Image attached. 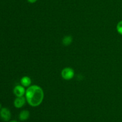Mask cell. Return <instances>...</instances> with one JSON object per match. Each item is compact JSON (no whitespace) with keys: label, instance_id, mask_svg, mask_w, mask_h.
<instances>
[{"label":"cell","instance_id":"6da1fadb","mask_svg":"<svg viewBox=\"0 0 122 122\" xmlns=\"http://www.w3.org/2000/svg\"><path fill=\"white\" fill-rule=\"evenodd\" d=\"M25 94L28 104L33 107L40 105L44 100V91L41 87L37 85H32L28 87Z\"/></svg>","mask_w":122,"mask_h":122},{"label":"cell","instance_id":"7a4b0ae2","mask_svg":"<svg viewBox=\"0 0 122 122\" xmlns=\"http://www.w3.org/2000/svg\"><path fill=\"white\" fill-rule=\"evenodd\" d=\"M62 78L66 80H70L75 76V71L72 68L70 67H66L61 71V73Z\"/></svg>","mask_w":122,"mask_h":122},{"label":"cell","instance_id":"3957f363","mask_svg":"<svg viewBox=\"0 0 122 122\" xmlns=\"http://www.w3.org/2000/svg\"><path fill=\"white\" fill-rule=\"evenodd\" d=\"M0 117L4 122H8L11 117V113L10 110L7 108H2L0 110Z\"/></svg>","mask_w":122,"mask_h":122},{"label":"cell","instance_id":"277c9868","mask_svg":"<svg viewBox=\"0 0 122 122\" xmlns=\"http://www.w3.org/2000/svg\"><path fill=\"white\" fill-rule=\"evenodd\" d=\"M13 93L17 97L23 96L24 94L26 93L25 87H23L22 85L15 86L13 89Z\"/></svg>","mask_w":122,"mask_h":122},{"label":"cell","instance_id":"5b68a950","mask_svg":"<svg viewBox=\"0 0 122 122\" xmlns=\"http://www.w3.org/2000/svg\"><path fill=\"white\" fill-rule=\"evenodd\" d=\"M26 104V98L24 96L17 97L14 101V105L17 108H21Z\"/></svg>","mask_w":122,"mask_h":122},{"label":"cell","instance_id":"8992f818","mask_svg":"<svg viewBox=\"0 0 122 122\" xmlns=\"http://www.w3.org/2000/svg\"><path fill=\"white\" fill-rule=\"evenodd\" d=\"M30 112L28 110H22L20 112L19 116V118L21 121H26L29 118Z\"/></svg>","mask_w":122,"mask_h":122},{"label":"cell","instance_id":"52a82bcc","mask_svg":"<svg viewBox=\"0 0 122 122\" xmlns=\"http://www.w3.org/2000/svg\"><path fill=\"white\" fill-rule=\"evenodd\" d=\"M20 83L23 87H29L32 84V80L29 77L24 76L20 80Z\"/></svg>","mask_w":122,"mask_h":122},{"label":"cell","instance_id":"ba28073f","mask_svg":"<svg viewBox=\"0 0 122 122\" xmlns=\"http://www.w3.org/2000/svg\"><path fill=\"white\" fill-rule=\"evenodd\" d=\"M73 38L70 35H66L64 37V38L62 39V43L65 46H69V45L72 43Z\"/></svg>","mask_w":122,"mask_h":122},{"label":"cell","instance_id":"9c48e42d","mask_svg":"<svg viewBox=\"0 0 122 122\" xmlns=\"http://www.w3.org/2000/svg\"><path fill=\"white\" fill-rule=\"evenodd\" d=\"M116 29L118 33L122 35V20L119 22L117 24Z\"/></svg>","mask_w":122,"mask_h":122},{"label":"cell","instance_id":"30bf717a","mask_svg":"<svg viewBox=\"0 0 122 122\" xmlns=\"http://www.w3.org/2000/svg\"><path fill=\"white\" fill-rule=\"evenodd\" d=\"M27 2H29L30 4H33V3H35L38 0H27Z\"/></svg>","mask_w":122,"mask_h":122},{"label":"cell","instance_id":"8fae6325","mask_svg":"<svg viewBox=\"0 0 122 122\" xmlns=\"http://www.w3.org/2000/svg\"><path fill=\"white\" fill-rule=\"evenodd\" d=\"M9 122H18V121H17V120H13L10 121Z\"/></svg>","mask_w":122,"mask_h":122},{"label":"cell","instance_id":"7c38bea8","mask_svg":"<svg viewBox=\"0 0 122 122\" xmlns=\"http://www.w3.org/2000/svg\"><path fill=\"white\" fill-rule=\"evenodd\" d=\"M1 108H1V104H0V110H1Z\"/></svg>","mask_w":122,"mask_h":122}]
</instances>
